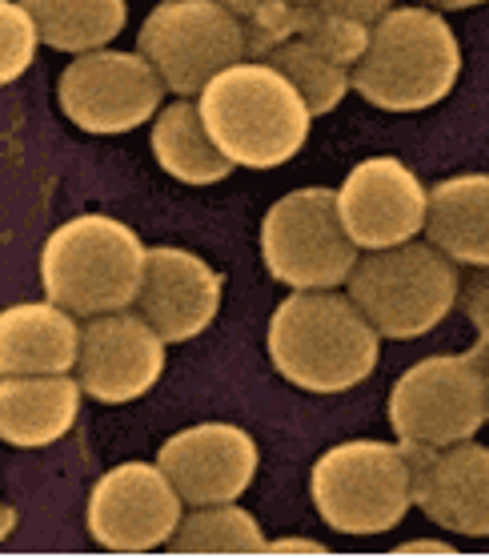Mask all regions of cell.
Wrapping results in <instances>:
<instances>
[{
    "label": "cell",
    "instance_id": "1",
    "mask_svg": "<svg viewBox=\"0 0 489 558\" xmlns=\"http://www.w3.org/2000/svg\"><path fill=\"white\" fill-rule=\"evenodd\" d=\"M269 362L305 393H345L377 369L381 333L350 293L293 290L269 317Z\"/></svg>",
    "mask_w": 489,
    "mask_h": 558
},
{
    "label": "cell",
    "instance_id": "2",
    "mask_svg": "<svg viewBox=\"0 0 489 558\" xmlns=\"http://www.w3.org/2000/svg\"><path fill=\"white\" fill-rule=\"evenodd\" d=\"M197 105L221 153L241 169H277L293 161L314 125L302 89L269 61L225 69L205 85Z\"/></svg>",
    "mask_w": 489,
    "mask_h": 558
},
{
    "label": "cell",
    "instance_id": "3",
    "mask_svg": "<svg viewBox=\"0 0 489 558\" xmlns=\"http://www.w3.org/2000/svg\"><path fill=\"white\" fill-rule=\"evenodd\" d=\"M149 269V245L117 217L81 214L49 233L40 250L45 298L73 310L76 317L121 314L137 305Z\"/></svg>",
    "mask_w": 489,
    "mask_h": 558
},
{
    "label": "cell",
    "instance_id": "4",
    "mask_svg": "<svg viewBox=\"0 0 489 558\" xmlns=\"http://www.w3.org/2000/svg\"><path fill=\"white\" fill-rule=\"evenodd\" d=\"M462 76V45L433 9H389L353 64V89L386 113H421L453 93Z\"/></svg>",
    "mask_w": 489,
    "mask_h": 558
},
{
    "label": "cell",
    "instance_id": "5",
    "mask_svg": "<svg viewBox=\"0 0 489 558\" xmlns=\"http://www.w3.org/2000/svg\"><path fill=\"white\" fill-rule=\"evenodd\" d=\"M309 498L326 526L353 538L393 531L414 507V466L405 442H353L329 446L309 470Z\"/></svg>",
    "mask_w": 489,
    "mask_h": 558
},
{
    "label": "cell",
    "instance_id": "6",
    "mask_svg": "<svg viewBox=\"0 0 489 558\" xmlns=\"http://www.w3.org/2000/svg\"><path fill=\"white\" fill-rule=\"evenodd\" d=\"M345 286L353 302L362 305V314L377 326V333L393 342H409L438 330L462 293L457 262L441 254L433 242L377 250L357 262Z\"/></svg>",
    "mask_w": 489,
    "mask_h": 558
},
{
    "label": "cell",
    "instance_id": "7",
    "mask_svg": "<svg viewBox=\"0 0 489 558\" xmlns=\"http://www.w3.org/2000/svg\"><path fill=\"white\" fill-rule=\"evenodd\" d=\"M137 52L176 97H201L205 85L245 61L249 33L221 0H161L137 33Z\"/></svg>",
    "mask_w": 489,
    "mask_h": 558
},
{
    "label": "cell",
    "instance_id": "8",
    "mask_svg": "<svg viewBox=\"0 0 489 558\" xmlns=\"http://www.w3.org/2000/svg\"><path fill=\"white\" fill-rule=\"evenodd\" d=\"M265 269L289 290H338L357 269V245L341 226L338 190L305 185L269 205L261 221Z\"/></svg>",
    "mask_w": 489,
    "mask_h": 558
},
{
    "label": "cell",
    "instance_id": "9",
    "mask_svg": "<svg viewBox=\"0 0 489 558\" xmlns=\"http://www.w3.org/2000/svg\"><path fill=\"white\" fill-rule=\"evenodd\" d=\"M489 422L486 369L477 354H433L405 369L389 390V426L398 442L453 446Z\"/></svg>",
    "mask_w": 489,
    "mask_h": 558
},
{
    "label": "cell",
    "instance_id": "10",
    "mask_svg": "<svg viewBox=\"0 0 489 558\" xmlns=\"http://www.w3.org/2000/svg\"><path fill=\"white\" fill-rule=\"evenodd\" d=\"M164 81L145 52L97 49L64 64L57 81L61 113L93 137L133 133L161 113Z\"/></svg>",
    "mask_w": 489,
    "mask_h": 558
},
{
    "label": "cell",
    "instance_id": "11",
    "mask_svg": "<svg viewBox=\"0 0 489 558\" xmlns=\"http://www.w3.org/2000/svg\"><path fill=\"white\" fill-rule=\"evenodd\" d=\"M185 498L161 462H121L88 490L85 522L93 543L117 555H149L173 543Z\"/></svg>",
    "mask_w": 489,
    "mask_h": 558
},
{
    "label": "cell",
    "instance_id": "12",
    "mask_svg": "<svg viewBox=\"0 0 489 558\" xmlns=\"http://www.w3.org/2000/svg\"><path fill=\"white\" fill-rule=\"evenodd\" d=\"M338 214L357 250H393L417 242L429 217V190L398 157H365L345 173Z\"/></svg>",
    "mask_w": 489,
    "mask_h": 558
},
{
    "label": "cell",
    "instance_id": "13",
    "mask_svg": "<svg viewBox=\"0 0 489 558\" xmlns=\"http://www.w3.org/2000/svg\"><path fill=\"white\" fill-rule=\"evenodd\" d=\"M164 338L140 314H101L88 317L81 338L76 378L88 398L105 407L137 402L164 374Z\"/></svg>",
    "mask_w": 489,
    "mask_h": 558
},
{
    "label": "cell",
    "instance_id": "14",
    "mask_svg": "<svg viewBox=\"0 0 489 558\" xmlns=\"http://www.w3.org/2000/svg\"><path fill=\"white\" fill-rule=\"evenodd\" d=\"M157 462L188 507H213V502H237L257 483L261 450L253 434L233 422H201L164 438Z\"/></svg>",
    "mask_w": 489,
    "mask_h": 558
},
{
    "label": "cell",
    "instance_id": "15",
    "mask_svg": "<svg viewBox=\"0 0 489 558\" xmlns=\"http://www.w3.org/2000/svg\"><path fill=\"white\" fill-rule=\"evenodd\" d=\"M414 466V507L429 522L465 538H489V446L405 442Z\"/></svg>",
    "mask_w": 489,
    "mask_h": 558
},
{
    "label": "cell",
    "instance_id": "16",
    "mask_svg": "<svg viewBox=\"0 0 489 558\" xmlns=\"http://www.w3.org/2000/svg\"><path fill=\"white\" fill-rule=\"evenodd\" d=\"M221 293H225V278L205 257L181 245H152L137 314L152 322V330L169 345L193 342L197 333L213 326Z\"/></svg>",
    "mask_w": 489,
    "mask_h": 558
},
{
    "label": "cell",
    "instance_id": "17",
    "mask_svg": "<svg viewBox=\"0 0 489 558\" xmlns=\"http://www.w3.org/2000/svg\"><path fill=\"white\" fill-rule=\"evenodd\" d=\"M81 393L69 374H0V438L13 450L61 442L81 418Z\"/></svg>",
    "mask_w": 489,
    "mask_h": 558
},
{
    "label": "cell",
    "instance_id": "18",
    "mask_svg": "<svg viewBox=\"0 0 489 558\" xmlns=\"http://www.w3.org/2000/svg\"><path fill=\"white\" fill-rule=\"evenodd\" d=\"M76 314L49 302H16L0 314V374H69L81 362Z\"/></svg>",
    "mask_w": 489,
    "mask_h": 558
},
{
    "label": "cell",
    "instance_id": "19",
    "mask_svg": "<svg viewBox=\"0 0 489 558\" xmlns=\"http://www.w3.org/2000/svg\"><path fill=\"white\" fill-rule=\"evenodd\" d=\"M426 233L457 266L489 269V173H457L433 185Z\"/></svg>",
    "mask_w": 489,
    "mask_h": 558
},
{
    "label": "cell",
    "instance_id": "20",
    "mask_svg": "<svg viewBox=\"0 0 489 558\" xmlns=\"http://www.w3.org/2000/svg\"><path fill=\"white\" fill-rule=\"evenodd\" d=\"M149 149L157 157V166L169 178L185 181V185H217V181H225L237 169L221 153L209 125H205L201 105L188 101V97L164 105L161 113H157L149 133Z\"/></svg>",
    "mask_w": 489,
    "mask_h": 558
},
{
    "label": "cell",
    "instance_id": "21",
    "mask_svg": "<svg viewBox=\"0 0 489 558\" xmlns=\"http://www.w3.org/2000/svg\"><path fill=\"white\" fill-rule=\"evenodd\" d=\"M37 16L40 37L57 52H97L125 33L129 0H25Z\"/></svg>",
    "mask_w": 489,
    "mask_h": 558
},
{
    "label": "cell",
    "instance_id": "22",
    "mask_svg": "<svg viewBox=\"0 0 489 558\" xmlns=\"http://www.w3.org/2000/svg\"><path fill=\"white\" fill-rule=\"evenodd\" d=\"M261 522L237 502H213L193 507V514L181 519L169 550L176 555H261L265 550Z\"/></svg>",
    "mask_w": 489,
    "mask_h": 558
},
{
    "label": "cell",
    "instance_id": "23",
    "mask_svg": "<svg viewBox=\"0 0 489 558\" xmlns=\"http://www.w3.org/2000/svg\"><path fill=\"white\" fill-rule=\"evenodd\" d=\"M269 64H277L281 73L302 89V97L309 101L314 117H326L333 113L341 101H345V93L353 89V69L350 64L333 61L326 49H317L314 40L305 37H293L285 40L281 49H273L265 57Z\"/></svg>",
    "mask_w": 489,
    "mask_h": 558
},
{
    "label": "cell",
    "instance_id": "24",
    "mask_svg": "<svg viewBox=\"0 0 489 558\" xmlns=\"http://www.w3.org/2000/svg\"><path fill=\"white\" fill-rule=\"evenodd\" d=\"M369 33L374 28L357 25L350 16L341 13H329L321 4H302V28H297V37L314 40L317 49H326L333 61L341 64H357L369 49Z\"/></svg>",
    "mask_w": 489,
    "mask_h": 558
},
{
    "label": "cell",
    "instance_id": "25",
    "mask_svg": "<svg viewBox=\"0 0 489 558\" xmlns=\"http://www.w3.org/2000/svg\"><path fill=\"white\" fill-rule=\"evenodd\" d=\"M0 28H4V64H0V81L13 85L28 73V64L37 61L40 49V25L37 16L25 9V0H0Z\"/></svg>",
    "mask_w": 489,
    "mask_h": 558
},
{
    "label": "cell",
    "instance_id": "26",
    "mask_svg": "<svg viewBox=\"0 0 489 558\" xmlns=\"http://www.w3.org/2000/svg\"><path fill=\"white\" fill-rule=\"evenodd\" d=\"M465 317L474 322L477 333V357H489V269H481L469 290H465Z\"/></svg>",
    "mask_w": 489,
    "mask_h": 558
},
{
    "label": "cell",
    "instance_id": "27",
    "mask_svg": "<svg viewBox=\"0 0 489 558\" xmlns=\"http://www.w3.org/2000/svg\"><path fill=\"white\" fill-rule=\"evenodd\" d=\"M321 9H329V13H341L350 16V21H357V25L374 28L381 16L393 9V0H317Z\"/></svg>",
    "mask_w": 489,
    "mask_h": 558
},
{
    "label": "cell",
    "instance_id": "28",
    "mask_svg": "<svg viewBox=\"0 0 489 558\" xmlns=\"http://www.w3.org/2000/svg\"><path fill=\"white\" fill-rule=\"evenodd\" d=\"M265 555H326V546L317 538H273L265 543Z\"/></svg>",
    "mask_w": 489,
    "mask_h": 558
},
{
    "label": "cell",
    "instance_id": "29",
    "mask_svg": "<svg viewBox=\"0 0 489 558\" xmlns=\"http://www.w3.org/2000/svg\"><path fill=\"white\" fill-rule=\"evenodd\" d=\"M457 546L438 543V538H409V543L393 546V555H453Z\"/></svg>",
    "mask_w": 489,
    "mask_h": 558
},
{
    "label": "cell",
    "instance_id": "30",
    "mask_svg": "<svg viewBox=\"0 0 489 558\" xmlns=\"http://www.w3.org/2000/svg\"><path fill=\"white\" fill-rule=\"evenodd\" d=\"M225 9H233V13L241 16V21H249V16H257L261 9H269V4H277V0H221Z\"/></svg>",
    "mask_w": 489,
    "mask_h": 558
},
{
    "label": "cell",
    "instance_id": "31",
    "mask_svg": "<svg viewBox=\"0 0 489 558\" xmlns=\"http://www.w3.org/2000/svg\"><path fill=\"white\" fill-rule=\"evenodd\" d=\"M438 9H450V13H457V9H477V4H486V0H433Z\"/></svg>",
    "mask_w": 489,
    "mask_h": 558
},
{
    "label": "cell",
    "instance_id": "32",
    "mask_svg": "<svg viewBox=\"0 0 489 558\" xmlns=\"http://www.w3.org/2000/svg\"><path fill=\"white\" fill-rule=\"evenodd\" d=\"M293 4H317V0H293Z\"/></svg>",
    "mask_w": 489,
    "mask_h": 558
},
{
    "label": "cell",
    "instance_id": "33",
    "mask_svg": "<svg viewBox=\"0 0 489 558\" xmlns=\"http://www.w3.org/2000/svg\"><path fill=\"white\" fill-rule=\"evenodd\" d=\"M486 393H489V369H486Z\"/></svg>",
    "mask_w": 489,
    "mask_h": 558
}]
</instances>
